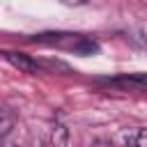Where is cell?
I'll list each match as a JSON object with an SVG mask.
<instances>
[{
    "label": "cell",
    "instance_id": "1",
    "mask_svg": "<svg viewBox=\"0 0 147 147\" xmlns=\"http://www.w3.org/2000/svg\"><path fill=\"white\" fill-rule=\"evenodd\" d=\"M37 44H46V46H55L62 51H71L76 55H94L99 51V44L85 34H74V32H46L34 37Z\"/></svg>",
    "mask_w": 147,
    "mask_h": 147
},
{
    "label": "cell",
    "instance_id": "2",
    "mask_svg": "<svg viewBox=\"0 0 147 147\" xmlns=\"http://www.w3.org/2000/svg\"><path fill=\"white\" fill-rule=\"evenodd\" d=\"M103 83L124 90H147V74H122L115 78H106Z\"/></svg>",
    "mask_w": 147,
    "mask_h": 147
},
{
    "label": "cell",
    "instance_id": "3",
    "mask_svg": "<svg viewBox=\"0 0 147 147\" xmlns=\"http://www.w3.org/2000/svg\"><path fill=\"white\" fill-rule=\"evenodd\" d=\"M9 64H14L16 69H21V71H25V74H39V62L37 60H32L30 55H25V53H16V51H2L0 53Z\"/></svg>",
    "mask_w": 147,
    "mask_h": 147
},
{
    "label": "cell",
    "instance_id": "4",
    "mask_svg": "<svg viewBox=\"0 0 147 147\" xmlns=\"http://www.w3.org/2000/svg\"><path fill=\"white\" fill-rule=\"evenodd\" d=\"M51 147H69V129L62 122L51 124Z\"/></svg>",
    "mask_w": 147,
    "mask_h": 147
},
{
    "label": "cell",
    "instance_id": "5",
    "mask_svg": "<svg viewBox=\"0 0 147 147\" xmlns=\"http://www.w3.org/2000/svg\"><path fill=\"white\" fill-rule=\"evenodd\" d=\"M122 140L129 147H147V129H136L122 136Z\"/></svg>",
    "mask_w": 147,
    "mask_h": 147
},
{
    "label": "cell",
    "instance_id": "6",
    "mask_svg": "<svg viewBox=\"0 0 147 147\" xmlns=\"http://www.w3.org/2000/svg\"><path fill=\"white\" fill-rule=\"evenodd\" d=\"M16 124V117L9 108H0V138H5Z\"/></svg>",
    "mask_w": 147,
    "mask_h": 147
},
{
    "label": "cell",
    "instance_id": "7",
    "mask_svg": "<svg viewBox=\"0 0 147 147\" xmlns=\"http://www.w3.org/2000/svg\"><path fill=\"white\" fill-rule=\"evenodd\" d=\"M131 41L147 53V28H136V30L131 32Z\"/></svg>",
    "mask_w": 147,
    "mask_h": 147
},
{
    "label": "cell",
    "instance_id": "8",
    "mask_svg": "<svg viewBox=\"0 0 147 147\" xmlns=\"http://www.w3.org/2000/svg\"><path fill=\"white\" fill-rule=\"evenodd\" d=\"M90 147H113L108 140H94V142H90Z\"/></svg>",
    "mask_w": 147,
    "mask_h": 147
},
{
    "label": "cell",
    "instance_id": "9",
    "mask_svg": "<svg viewBox=\"0 0 147 147\" xmlns=\"http://www.w3.org/2000/svg\"><path fill=\"white\" fill-rule=\"evenodd\" d=\"M64 5H80V2H85V0H62Z\"/></svg>",
    "mask_w": 147,
    "mask_h": 147
},
{
    "label": "cell",
    "instance_id": "10",
    "mask_svg": "<svg viewBox=\"0 0 147 147\" xmlns=\"http://www.w3.org/2000/svg\"><path fill=\"white\" fill-rule=\"evenodd\" d=\"M2 147H18V145H14V142H5Z\"/></svg>",
    "mask_w": 147,
    "mask_h": 147
}]
</instances>
